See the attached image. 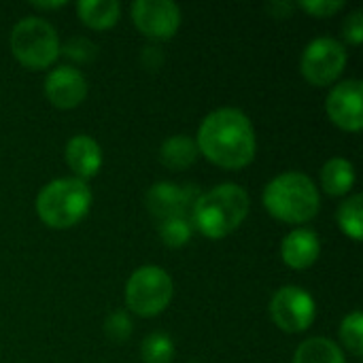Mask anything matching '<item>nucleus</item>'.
<instances>
[{
    "mask_svg": "<svg viewBox=\"0 0 363 363\" xmlns=\"http://www.w3.org/2000/svg\"><path fill=\"white\" fill-rule=\"evenodd\" d=\"M198 153L213 164L238 170L255 157V132L249 117L238 108H217L204 117L198 130Z\"/></svg>",
    "mask_w": 363,
    "mask_h": 363,
    "instance_id": "nucleus-1",
    "label": "nucleus"
},
{
    "mask_svg": "<svg viewBox=\"0 0 363 363\" xmlns=\"http://www.w3.org/2000/svg\"><path fill=\"white\" fill-rule=\"evenodd\" d=\"M249 215V196L236 183H221L200 194L191 208V225L206 238L219 240L232 234Z\"/></svg>",
    "mask_w": 363,
    "mask_h": 363,
    "instance_id": "nucleus-2",
    "label": "nucleus"
},
{
    "mask_svg": "<svg viewBox=\"0 0 363 363\" xmlns=\"http://www.w3.org/2000/svg\"><path fill=\"white\" fill-rule=\"evenodd\" d=\"M264 206L279 221L306 223L319 213L321 198L311 177L302 172H283L266 185Z\"/></svg>",
    "mask_w": 363,
    "mask_h": 363,
    "instance_id": "nucleus-3",
    "label": "nucleus"
},
{
    "mask_svg": "<svg viewBox=\"0 0 363 363\" xmlns=\"http://www.w3.org/2000/svg\"><path fill=\"white\" fill-rule=\"evenodd\" d=\"M91 206V191L85 181L74 177L55 179L47 183L36 196V215L55 230L77 225Z\"/></svg>",
    "mask_w": 363,
    "mask_h": 363,
    "instance_id": "nucleus-4",
    "label": "nucleus"
},
{
    "mask_svg": "<svg viewBox=\"0 0 363 363\" xmlns=\"http://www.w3.org/2000/svg\"><path fill=\"white\" fill-rule=\"evenodd\" d=\"M11 51L30 70L51 66L62 53L55 28L40 17H26L11 32Z\"/></svg>",
    "mask_w": 363,
    "mask_h": 363,
    "instance_id": "nucleus-5",
    "label": "nucleus"
},
{
    "mask_svg": "<svg viewBox=\"0 0 363 363\" xmlns=\"http://www.w3.org/2000/svg\"><path fill=\"white\" fill-rule=\"evenodd\" d=\"M174 294L172 279L164 268L143 266L132 272L125 285V304L138 317H155L166 311Z\"/></svg>",
    "mask_w": 363,
    "mask_h": 363,
    "instance_id": "nucleus-6",
    "label": "nucleus"
},
{
    "mask_svg": "<svg viewBox=\"0 0 363 363\" xmlns=\"http://www.w3.org/2000/svg\"><path fill=\"white\" fill-rule=\"evenodd\" d=\"M300 66L308 83L325 87L342 74L347 66V51L336 38L321 36L306 45Z\"/></svg>",
    "mask_w": 363,
    "mask_h": 363,
    "instance_id": "nucleus-7",
    "label": "nucleus"
},
{
    "mask_svg": "<svg viewBox=\"0 0 363 363\" xmlns=\"http://www.w3.org/2000/svg\"><path fill=\"white\" fill-rule=\"evenodd\" d=\"M270 315L272 321L287 334L304 332L313 325L317 306L308 291L302 287H281L270 300Z\"/></svg>",
    "mask_w": 363,
    "mask_h": 363,
    "instance_id": "nucleus-8",
    "label": "nucleus"
},
{
    "mask_svg": "<svg viewBox=\"0 0 363 363\" xmlns=\"http://www.w3.org/2000/svg\"><path fill=\"white\" fill-rule=\"evenodd\" d=\"M136 28L155 40H168L181 26V9L170 0H136L132 4Z\"/></svg>",
    "mask_w": 363,
    "mask_h": 363,
    "instance_id": "nucleus-9",
    "label": "nucleus"
},
{
    "mask_svg": "<svg viewBox=\"0 0 363 363\" xmlns=\"http://www.w3.org/2000/svg\"><path fill=\"white\" fill-rule=\"evenodd\" d=\"M362 100L363 83L357 79H349L338 83L330 91L325 100V111L338 128L347 132H359L363 125Z\"/></svg>",
    "mask_w": 363,
    "mask_h": 363,
    "instance_id": "nucleus-10",
    "label": "nucleus"
},
{
    "mask_svg": "<svg viewBox=\"0 0 363 363\" xmlns=\"http://www.w3.org/2000/svg\"><path fill=\"white\" fill-rule=\"evenodd\" d=\"M200 191L196 185H174L168 181L155 183L149 191H147V208L149 213L157 219L164 221L168 217H191V208L198 200Z\"/></svg>",
    "mask_w": 363,
    "mask_h": 363,
    "instance_id": "nucleus-11",
    "label": "nucleus"
},
{
    "mask_svg": "<svg viewBox=\"0 0 363 363\" xmlns=\"http://www.w3.org/2000/svg\"><path fill=\"white\" fill-rule=\"evenodd\" d=\"M45 94L57 108H74L87 96V81L72 66H57L45 79Z\"/></svg>",
    "mask_w": 363,
    "mask_h": 363,
    "instance_id": "nucleus-12",
    "label": "nucleus"
},
{
    "mask_svg": "<svg viewBox=\"0 0 363 363\" xmlns=\"http://www.w3.org/2000/svg\"><path fill=\"white\" fill-rule=\"evenodd\" d=\"M321 253V242L317 232L300 228L289 232L281 242V257L283 262L294 270H306L311 268Z\"/></svg>",
    "mask_w": 363,
    "mask_h": 363,
    "instance_id": "nucleus-13",
    "label": "nucleus"
},
{
    "mask_svg": "<svg viewBox=\"0 0 363 363\" xmlns=\"http://www.w3.org/2000/svg\"><path fill=\"white\" fill-rule=\"evenodd\" d=\"M66 162L74 172V179L85 181L98 174L102 168V151L91 136H72L66 145Z\"/></svg>",
    "mask_w": 363,
    "mask_h": 363,
    "instance_id": "nucleus-14",
    "label": "nucleus"
},
{
    "mask_svg": "<svg viewBox=\"0 0 363 363\" xmlns=\"http://www.w3.org/2000/svg\"><path fill=\"white\" fill-rule=\"evenodd\" d=\"M198 160V145L194 138L179 134L164 140L160 147V162L170 170H187Z\"/></svg>",
    "mask_w": 363,
    "mask_h": 363,
    "instance_id": "nucleus-15",
    "label": "nucleus"
},
{
    "mask_svg": "<svg viewBox=\"0 0 363 363\" xmlns=\"http://www.w3.org/2000/svg\"><path fill=\"white\" fill-rule=\"evenodd\" d=\"M77 13L87 28L106 30L117 23L121 15V4L117 0H81Z\"/></svg>",
    "mask_w": 363,
    "mask_h": 363,
    "instance_id": "nucleus-16",
    "label": "nucleus"
},
{
    "mask_svg": "<svg viewBox=\"0 0 363 363\" xmlns=\"http://www.w3.org/2000/svg\"><path fill=\"white\" fill-rule=\"evenodd\" d=\"M321 183L325 194L330 196H345L355 185V168L345 157H332L323 164L321 170Z\"/></svg>",
    "mask_w": 363,
    "mask_h": 363,
    "instance_id": "nucleus-17",
    "label": "nucleus"
},
{
    "mask_svg": "<svg viewBox=\"0 0 363 363\" xmlns=\"http://www.w3.org/2000/svg\"><path fill=\"white\" fill-rule=\"evenodd\" d=\"M294 363H347V359L336 342L317 336L304 340L298 347Z\"/></svg>",
    "mask_w": 363,
    "mask_h": 363,
    "instance_id": "nucleus-18",
    "label": "nucleus"
},
{
    "mask_svg": "<svg viewBox=\"0 0 363 363\" xmlns=\"http://www.w3.org/2000/svg\"><path fill=\"white\" fill-rule=\"evenodd\" d=\"M338 225L340 230L353 238L355 242H359L363 236V198L359 194L347 198V202L340 204L338 208Z\"/></svg>",
    "mask_w": 363,
    "mask_h": 363,
    "instance_id": "nucleus-19",
    "label": "nucleus"
},
{
    "mask_svg": "<svg viewBox=\"0 0 363 363\" xmlns=\"http://www.w3.org/2000/svg\"><path fill=\"white\" fill-rule=\"evenodd\" d=\"M194 225L189 217L177 215V217H168L164 221H160V238L164 245L168 247H183L189 238H191Z\"/></svg>",
    "mask_w": 363,
    "mask_h": 363,
    "instance_id": "nucleus-20",
    "label": "nucleus"
},
{
    "mask_svg": "<svg viewBox=\"0 0 363 363\" xmlns=\"http://www.w3.org/2000/svg\"><path fill=\"white\" fill-rule=\"evenodd\" d=\"M140 355L147 363H170L174 355V345L168 334L153 332L140 347Z\"/></svg>",
    "mask_w": 363,
    "mask_h": 363,
    "instance_id": "nucleus-21",
    "label": "nucleus"
},
{
    "mask_svg": "<svg viewBox=\"0 0 363 363\" xmlns=\"http://www.w3.org/2000/svg\"><path fill=\"white\" fill-rule=\"evenodd\" d=\"M340 340L345 342V347L355 355L362 357L363 353V315L359 311L351 313L349 317H345L342 325H340Z\"/></svg>",
    "mask_w": 363,
    "mask_h": 363,
    "instance_id": "nucleus-22",
    "label": "nucleus"
},
{
    "mask_svg": "<svg viewBox=\"0 0 363 363\" xmlns=\"http://www.w3.org/2000/svg\"><path fill=\"white\" fill-rule=\"evenodd\" d=\"M104 334L113 342H125L132 336V321H130V317L125 313H121V311H115L113 315L106 317Z\"/></svg>",
    "mask_w": 363,
    "mask_h": 363,
    "instance_id": "nucleus-23",
    "label": "nucleus"
},
{
    "mask_svg": "<svg viewBox=\"0 0 363 363\" xmlns=\"http://www.w3.org/2000/svg\"><path fill=\"white\" fill-rule=\"evenodd\" d=\"M300 6L313 17H330L338 13L345 6V2L342 0H302Z\"/></svg>",
    "mask_w": 363,
    "mask_h": 363,
    "instance_id": "nucleus-24",
    "label": "nucleus"
},
{
    "mask_svg": "<svg viewBox=\"0 0 363 363\" xmlns=\"http://www.w3.org/2000/svg\"><path fill=\"white\" fill-rule=\"evenodd\" d=\"M64 51L68 57H72L77 62H89L96 55V45L89 43L87 38H70Z\"/></svg>",
    "mask_w": 363,
    "mask_h": 363,
    "instance_id": "nucleus-25",
    "label": "nucleus"
},
{
    "mask_svg": "<svg viewBox=\"0 0 363 363\" xmlns=\"http://www.w3.org/2000/svg\"><path fill=\"white\" fill-rule=\"evenodd\" d=\"M345 36L351 45H362L363 40V13L355 11L345 21Z\"/></svg>",
    "mask_w": 363,
    "mask_h": 363,
    "instance_id": "nucleus-26",
    "label": "nucleus"
},
{
    "mask_svg": "<svg viewBox=\"0 0 363 363\" xmlns=\"http://www.w3.org/2000/svg\"><path fill=\"white\" fill-rule=\"evenodd\" d=\"M64 4H66L64 0H60V2H32V6H36V9H60Z\"/></svg>",
    "mask_w": 363,
    "mask_h": 363,
    "instance_id": "nucleus-27",
    "label": "nucleus"
}]
</instances>
